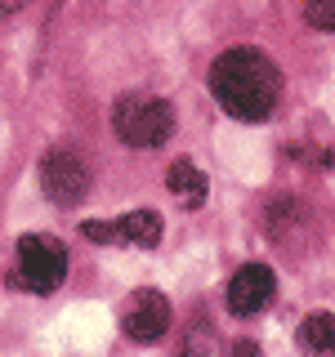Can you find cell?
I'll use <instances>...</instances> for the list:
<instances>
[{
  "instance_id": "8fae6325",
  "label": "cell",
  "mask_w": 335,
  "mask_h": 357,
  "mask_svg": "<svg viewBox=\"0 0 335 357\" xmlns=\"http://www.w3.org/2000/svg\"><path fill=\"white\" fill-rule=\"evenodd\" d=\"M304 18H308V27H318V31H335V0H308Z\"/></svg>"
},
{
  "instance_id": "52a82bcc",
  "label": "cell",
  "mask_w": 335,
  "mask_h": 357,
  "mask_svg": "<svg viewBox=\"0 0 335 357\" xmlns=\"http://www.w3.org/2000/svg\"><path fill=\"white\" fill-rule=\"evenodd\" d=\"M277 295V277L268 264H241L237 273L228 277V312L232 317H255L273 304Z\"/></svg>"
},
{
  "instance_id": "7c38bea8",
  "label": "cell",
  "mask_w": 335,
  "mask_h": 357,
  "mask_svg": "<svg viewBox=\"0 0 335 357\" xmlns=\"http://www.w3.org/2000/svg\"><path fill=\"white\" fill-rule=\"evenodd\" d=\"M232 357H255V344H237V349H232Z\"/></svg>"
},
{
  "instance_id": "30bf717a",
  "label": "cell",
  "mask_w": 335,
  "mask_h": 357,
  "mask_svg": "<svg viewBox=\"0 0 335 357\" xmlns=\"http://www.w3.org/2000/svg\"><path fill=\"white\" fill-rule=\"evenodd\" d=\"M179 357H223V344H219L215 326L197 321V326L188 331V340H184V349H179Z\"/></svg>"
},
{
  "instance_id": "ba28073f",
  "label": "cell",
  "mask_w": 335,
  "mask_h": 357,
  "mask_svg": "<svg viewBox=\"0 0 335 357\" xmlns=\"http://www.w3.org/2000/svg\"><path fill=\"white\" fill-rule=\"evenodd\" d=\"M295 344L313 357H335V312H308L295 331Z\"/></svg>"
},
{
  "instance_id": "3957f363",
  "label": "cell",
  "mask_w": 335,
  "mask_h": 357,
  "mask_svg": "<svg viewBox=\"0 0 335 357\" xmlns=\"http://www.w3.org/2000/svg\"><path fill=\"white\" fill-rule=\"evenodd\" d=\"M67 277V250L63 241L45 237V232H31V237H18L14 245V286L31 290V295H50L59 290Z\"/></svg>"
},
{
  "instance_id": "5b68a950",
  "label": "cell",
  "mask_w": 335,
  "mask_h": 357,
  "mask_svg": "<svg viewBox=\"0 0 335 357\" xmlns=\"http://www.w3.org/2000/svg\"><path fill=\"white\" fill-rule=\"evenodd\" d=\"M40 192L54 201V206H81L89 192V170L76 152L67 148H50L40 156Z\"/></svg>"
},
{
  "instance_id": "8992f818",
  "label": "cell",
  "mask_w": 335,
  "mask_h": 357,
  "mask_svg": "<svg viewBox=\"0 0 335 357\" xmlns=\"http://www.w3.org/2000/svg\"><path fill=\"white\" fill-rule=\"evenodd\" d=\"M170 331V299L161 290H134L121 304V335L134 344H156Z\"/></svg>"
},
{
  "instance_id": "6da1fadb",
  "label": "cell",
  "mask_w": 335,
  "mask_h": 357,
  "mask_svg": "<svg viewBox=\"0 0 335 357\" xmlns=\"http://www.w3.org/2000/svg\"><path fill=\"white\" fill-rule=\"evenodd\" d=\"M210 94L232 121L260 126L282 103V72H277V63L268 54L237 45V50H223L210 63Z\"/></svg>"
},
{
  "instance_id": "4fadbf2b",
  "label": "cell",
  "mask_w": 335,
  "mask_h": 357,
  "mask_svg": "<svg viewBox=\"0 0 335 357\" xmlns=\"http://www.w3.org/2000/svg\"><path fill=\"white\" fill-rule=\"evenodd\" d=\"M22 5V0H0V9H18Z\"/></svg>"
},
{
  "instance_id": "277c9868",
  "label": "cell",
  "mask_w": 335,
  "mask_h": 357,
  "mask_svg": "<svg viewBox=\"0 0 335 357\" xmlns=\"http://www.w3.org/2000/svg\"><path fill=\"white\" fill-rule=\"evenodd\" d=\"M81 237L98 241V245H139V250H152L161 241V215L152 206H143V210H126L117 219H89V223H81Z\"/></svg>"
},
{
  "instance_id": "9c48e42d",
  "label": "cell",
  "mask_w": 335,
  "mask_h": 357,
  "mask_svg": "<svg viewBox=\"0 0 335 357\" xmlns=\"http://www.w3.org/2000/svg\"><path fill=\"white\" fill-rule=\"evenodd\" d=\"M165 183H170V192L179 197V206H188V210H197L201 201H206V174H201L188 156H179V161L170 165Z\"/></svg>"
},
{
  "instance_id": "7a4b0ae2",
  "label": "cell",
  "mask_w": 335,
  "mask_h": 357,
  "mask_svg": "<svg viewBox=\"0 0 335 357\" xmlns=\"http://www.w3.org/2000/svg\"><path fill=\"white\" fill-rule=\"evenodd\" d=\"M112 130L126 148H161L174 134V107L170 98H152V94H121L112 107Z\"/></svg>"
}]
</instances>
